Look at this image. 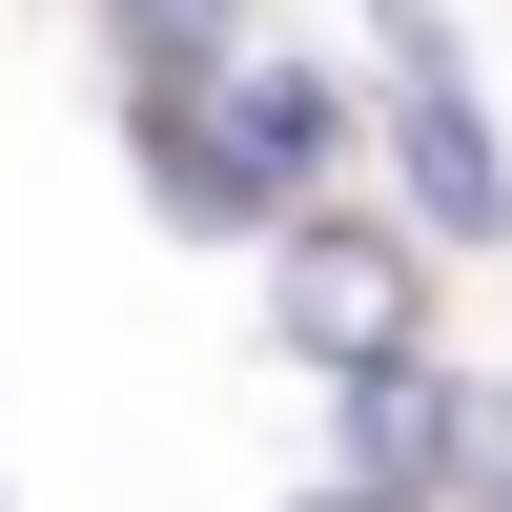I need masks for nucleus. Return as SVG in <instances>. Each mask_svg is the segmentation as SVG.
<instances>
[{"label": "nucleus", "instance_id": "1", "mask_svg": "<svg viewBox=\"0 0 512 512\" xmlns=\"http://www.w3.org/2000/svg\"><path fill=\"white\" fill-rule=\"evenodd\" d=\"M267 349L308 369V390H390V369H431V349H451V246L410 226L390 185L308 205V226L267 246Z\"/></svg>", "mask_w": 512, "mask_h": 512}, {"label": "nucleus", "instance_id": "4", "mask_svg": "<svg viewBox=\"0 0 512 512\" xmlns=\"http://www.w3.org/2000/svg\"><path fill=\"white\" fill-rule=\"evenodd\" d=\"M287 512H410V492H369V472H328V451H308V472H287Z\"/></svg>", "mask_w": 512, "mask_h": 512}, {"label": "nucleus", "instance_id": "3", "mask_svg": "<svg viewBox=\"0 0 512 512\" xmlns=\"http://www.w3.org/2000/svg\"><path fill=\"white\" fill-rule=\"evenodd\" d=\"M226 144H246V185L308 226V205H349V185H369V82H349V62H308V41H267V62L226 82Z\"/></svg>", "mask_w": 512, "mask_h": 512}, {"label": "nucleus", "instance_id": "2", "mask_svg": "<svg viewBox=\"0 0 512 512\" xmlns=\"http://www.w3.org/2000/svg\"><path fill=\"white\" fill-rule=\"evenodd\" d=\"M369 164H390V205L451 246V267L512 246V123H492L451 0H369Z\"/></svg>", "mask_w": 512, "mask_h": 512}]
</instances>
